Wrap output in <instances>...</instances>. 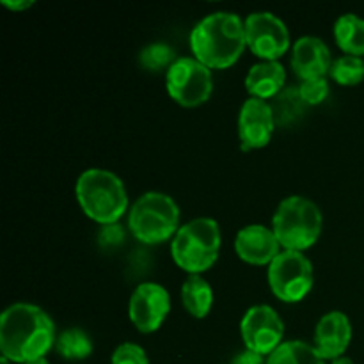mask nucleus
<instances>
[{
  "mask_svg": "<svg viewBox=\"0 0 364 364\" xmlns=\"http://www.w3.org/2000/svg\"><path fill=\"white\" fill-rule=\"evenodd\" d=\"M331 364H355L354 361H352L350 358H347V355H341V358L334 359V361H331Z\"/></svg>",
  "mask_w": 364,
  "mask_h": 364,
  "instance_id": "nucleus-28",
  "label": "nucleus"
},
{
  "mask_svg": "<svg viewBox=\"0 0 364 364\" xmlns=\"http://www.w3.org/2000/svg\"><path fill=\"white\" fill-rule=\"evenodd\" d=\"M110 364H149V359L141 345L124 341L112 352Z\"/></svg>",
  "mask_w": 364,
  "mask_h": 364,
  "instance_id": "nucleus-24",
  "label": "nucleus"
},
{
  "mask_svg": "<svg viewBox=\"0 0 364 364\" xmlns=\"http://www.w3.org/2000/svg\"><path fill=\"white\" fill-rule=\"evenodd\" d=\"M166 89L180 105H201L213 91L212 70L196 57H176L166 70Z\"/></svg>",
  "mask_w": 364,
  "mask_h": 364,
  "instance_id": "nucleus-8",
  "label": "nucleus"
},
{
  "mask_svg": "<svg viewBox=\"0 0 364 364\" xmlns=\"http://www.w3.org/2000/svg\"><path fill=\"white\" fill-rule=\"evenodd\" d=\"M55 323L43 308L16 302L0 316V350L11 363L27 364L55 348Z\"/></svg>",
  "mask_w": 364,
  "mask_h": 364,
  "instance_id": "nucleus-1",
  "label": "nucleus"
},
{
  "mask_svg": "<svg viewBox=\"0 0 364 364\" xmlns=\"http://www.w3.org/2000/svg\"><path fill=\"white\" fill-rule=\"evenodd\" d=\"M352 340V323L341 311H331L318 320L315 329V348L323 359L341 358Z\"/></svg>",
  "mask_w": 364,
  "mask_h": 364,
  "instance_id": "nucleus-15",
  "label": "nucleus"
},
{
  "mask_svg": "<svg viewBox=\"0 0 364 364\" xmlns=\"http://www.w3.org/2000/svg\"><path fill=\"white\" fill-rule=\"evenodd\" d=\"M245 46L244 20L230 11L206 14L191 31L192 53L210 70L233 66L244 53Z\"/></svg>",
  "mask_w": 364,
  "mask_h": 364,
  "instance_id": "nucleus-2",
  "label": "nucleus"
},
{
  "mask_svg": "<svg viewBox=\"0 0 364 364\" xmlns=\"http://www.w3.org/2000/svg\"><path fill=\"white\" fill-rule=\"evenodd\" d=\"M233 364H267V361L263 359V355L245 348L244 352H240V354L233 359Z\"/></svg>",
  "mask_w": 364,
  "mask_h": 364,
  "instance_id": "nucleus-26",
  "label": "nucleus"
},
{
  "mask_svg": "<svg viewBox=\"0 0 364 364\" xmlns=\"http://www.w3.org/2000/svg\"><path fill=\"white\" fill-rule=\"evenodd\" d=\"M181 302L194 318H205L208 315L213 306V290L201 274H188L181 284Z\"/></svg>",
  "mask_w": 364,
  "mask_h": 364,
  "instance_id": "nucleus-17",
  "label": "nucleus"
},
{
  "mask_svg": "<svg viewBox=\"0 0 364 364\" xmlns=\"http://www.w3.org/2000/svg\"><path fill=\"white\" fill-rule=\"evenodd\" d=\"M334 39L348 55H364V18L359 14H341L334 23Z\"/></svg>",
  "mask_w": 364,
  "mask_h": 364,
  "instance_id": "nucleus-18",
  "label": "nucleus"
},
{
  "mask_svg": "<svg viewBox=\"0 0 364 364\" xmlns=\"http://www.w3.org/2000/svg\"><path fill=\"white\" fill-rule=\"evenodd\" d=\"M220 228L212 217H196L181 224L171 240V256L188 274H203L217 262L220 252Z\"/></svg>",
  "mask_w": 364,
  "mask_h": 364,
  "instance_id": "nucleus-4",
  "label": "nucleus"
},
{
  "mask_svg": "<svg viewBox=\"0 0 364 364\" xmlns=\"http://www.w3.org/2000/svg\"><path fill=\"white\" fill-rule=\"evenodd\" d=\"M27 364H50V361L46 358H41V359H36V361H31Z\"/></svg>",
  "mask_w": 364,
  "mask_h": 364,
  "instance_id": "nucleus-29",
  "label": "nucleus"
},
{
  "mask_svg": "<svg viewBox=\"0 0 364 364\" xmlns=\"http://www.w3.org/2000/svg\"><path fill=\"white\" fill-rule=\"evenodd\" d=\"M329 75L341 85H358L364 78V59L345 53L333 60Z\"/></svg>",
  "mask_w": 364,
  "mask_h": 364,
  "instance_id": "nucleus-22",
  "label": "nucleus"
},
{
  "mask_svg": "<svg viewBox=\"0 0 364 364\" xmlns=\"http://www.w3.org/2000/svg\"><path fill=\"white\" fill-rule=\"evenodd\" d=\"M128 228L132 235L144 244L173 240L180 230V206L169 194L146 192L130 206Z\"/></svg>",
  "mask_w": 364,
  "mask_h": 364,
  "instance_id": "nucleus-6",
  "label": "nucleus"
},
{
  "mask_svg": "<svg viewBox=\"0 0 364 364\" xmlns=\"http://www.w3.org/2000/svg\"><path fill=\"white\" fill-rule=\"evenodd\" d=\"M276 127V117H274L270 103L267 100L251 96L242 103L240 112H238L237 130L240 148L244 151L265 148L272 139Z\"/></svg>",
  "mask_w": 364,
  "mask_h": 364,
  "instance_id": "nucleus-12",
  "label": "nucleus"
},
{
  "mask_svg": "<svg viewBox=\"0 0 364 364\" xmlns=\"http://www.w3.org/2000/svg\"><path fill=\"white\" fill-rule=\"evenodd\" d=\"M284 82H287V70L279 60H259L247 71L245 89L255 98L269 102L287 87Z\"/></svg>",
  "mask_w": 364,
  "mask_h": 364,
  "instance_id": "nucleus-16",
  "label": "nucleus"
},
{
  "mask_svg": "<svg viewBox=\"0 0 364 364\" xmlns=\"http://www.w3.org/2000/svg\"><path fill=\"white\" fill-rule=\"evenodd\" d=\"M174 60L176 57H174L173 48L166 43H151L141 52V64L148 70H160L164 66L169 68Z\"/></svg>",
  "mask_w": 364,
  "mask_h": 364,
  "instance_id": "nucleus-23",
  "label": "nucleus"
},
{
  "mask_svg": "<svg viewBox=\"0 0 364 364\" xmlns=\"http://www.w3.org/2000/svg\"><path fill=\"white\" fill-rule=\"evenodd\" d=\"M171 311L169 291L159 283L146 281L132 294L128 302V316L139 333H155L166 322Z\"/></svg>",
  "mask_w": 364,
  "mask_h": 364,
  "instance_id": "nucleus-11",
  "label": "nucleus"
},
{
  "mask_svg": "<svg viewBox=\"0 0 364 364\" xmlns=\"http://www.w3.org/2000/svg\"><path fill=\"white\" fill-rule=\"evenodd\" d=\"M269 287L283 302H299L311 291L315 283L313 263L304 252L283 251L269 265Z\"/></svg>",
  "mask_w": 364,
  "mask_h": 364,
  "instance_id": "nucleus-7",
  "label": "nucleus"
},
{
  "mask_svg": "<svg viewBox=\"0 0 364 364\" xmlns=\"http://www.w3.org/2000/svg\"><path fill=\"white\" fill-rule=\"evenodd\" d=\"M55 350L66 361H82L92 354V340L80 327H71L57 336Z\"/></svg>",
  "mask_w": 364,
  "mask_h": 364,
  "instance_id": "nucleus-21",
  "label": "nucleus"
},
{
  "mask_svg": "<svg viewBox=\"0 0 364 364\" xmlns=\"http://www.w3.org/2000/svg\"><path fill=\"white\" fill-rule=\"evenodd\" d=\"M0 364H11V361H9V359L4 358V355H2V358H0Z\"/></svg>",
  "mask_w": 364,
  "mask_h": 364,
  "instance_id": "nucleus-30",
  "label": "nucleus"
},
{
  "mask_svg": "<svg viewBox=\"0 0 364 364\" xmlns=\"http://www.w3.org/2000/svg\"><path fill=\"white\" fill-rule=\"evenodd\" d=\"M333 66L331 50L323 39L316 36H302L291 48V68L304 80L323 78Z\"/></svg>",
  "mask_w": 364,
  "mask_h": 364,
  "instance_id": "nucleus-14",
  "label": "nucleus"
},
{
  "mask_svg": "<svg viewBox=\"0 0 364 364\" xmlns=\"http://www.w3.org/2000/svg\"><path fill=\"white\" fill-rule=\"evenodd\" d=\"M269 103L272 107L277 127H288L294 121H297L306 112V109H308V103L302 100L301 91L295 85H287Z\"/></svg>",
  "mask_w": 364,
  "mask_h": 364,
  "instance_id": "nucleus-19",
  "label": "nucleus"
},
{
  "mask_svg": "<svg viewBox=\"0 0 364 364\" xmlns=\"http://www.w3.org/2000/svg\"><path fill=\"white\" fill-rule=\"evenodd\" d=\"M78 205L87 217L103 226H112L128 210V194L123 180L112 171L91 167L75 185Z\"/></svg>",
  "mask_w": 364,
  "mask_h": 364,
  "instance_id": "nucleus-3",
  "label": "nucleus"
},
{
  "mask_svg": "<svg viewBox=\"0 0 364 364\" xmlns=\"http://www.w3.org/2000/svg\"><path fill=\"white\" fill-rule=\"evenodd\" d=\"M281 244L272 228L263 224H249L242 228L235 238L238 258L251 265H270L281 252Z\"/></svg>",
  "mask_w": 364,
  "mask_h": 364,
  "instance_id": "nucleus-13",
  "label": "nucleus"
},
{
  "mask_svg": "<svg viewBox=\"0 0 364 364\" xmlns=\"http://www.w3.org/2000/svg\"><path fill=\"white\" fill-rule=\"evenodd\" d=\"M322 212L304 196H288L277 205L272 217V230L281 247L301 251L313 247L322 233Z\"/></svg>",
  "mask_w": 364,
  "mask_h": 364,
  "instance_id": "nucleus-5",
  "label": "nucleus"
},
{
  "mask_svg": "<svg viewBox=\"0 0 364 364\" xmlns=\"http://www.w3.org/2000/svg\"><path fill=\"white\" fill-rule=\"evenodd\" d=\"M267 364H326L315 345L301 340L283 341L267 359Z\"/></svg>",
  "mask_w": 364,
  "mask_h": 364,
  "instance_id": "nucleus-20",
  "label": "nucleus"
},
{
  "mask_svg": "<svg viewBox=\"0 0 364 364\" xmlns=\"http://www.w3.org/2000/svg\"><path fill=\"white\" fill-rule=\"evenodd\" d=\"M244 23L247 46L262 60H279L290 48V32L277 14L256 11L247 14Z\"/></svg>",
  "mask_w": 364,
  "mask_h": 364,
  "instance_id": "nucleus-9",
  "label": "nucleus"
},
{
  "mask_svg": "<svg viewBox=\"0 0 364 364\" xmlns=\"http://www.w3.org/2000/svg\"><path fill=\"white\" fill-rule=\"evenodd\" d=\"M302 100L309 105H318L329 96V82L327 78H313V80H304L299 85Z\"/></svg>",
  "mask_w": 364,
  "mask_h": 364,
  "instance_id": "nucleus-25",
  "label": "nucleus"
},
{
  "mask_svg": "<svg viewBox=\"0 0 364 364\" xmlns=\"http://www.w3.org/2000/svg\"><path fill=\"white\" fill-rule=\"evenodd\" d=\"M2 4L7 7V9H11V11H23V9H28V7L34 6V2H32V0H18V2L2 0Z\"/></svg>",
  "mask_w": 364,
  "mask_h": 364,
  "instance_id": "nucleus-27",
  "label": "nucleus"
},
{
  "mask_svg": "<svg viewBox=\"0 0 364 364\" xmlns=\"http://www.w3.org/2000/svg\"><path fill=\"white\" fill-rule=\"evenodd\" d=\"M240 334L247 350L270 355L284 336V322L269 304H256L245 311L240 322Z\"/></svg>",
  "mask_w": 364,
  "mask_h": 364,
  "instance_id": "nucleus-10",
  "label": "nucleus"
}]
</instances>
